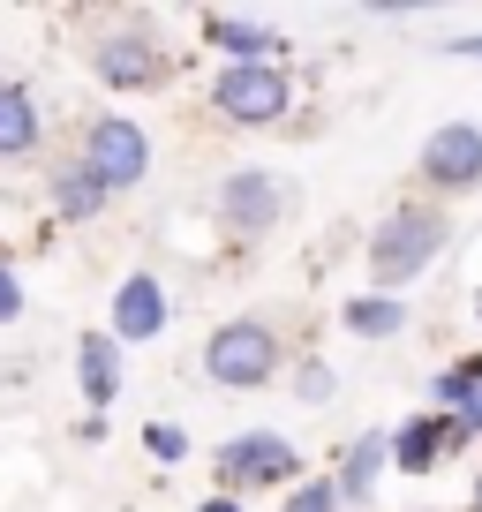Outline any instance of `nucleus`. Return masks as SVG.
Here are the masks:
<instances>
[{
	"label": "nucleus",
	"instance_id": "nucleus-18",
	"mask_svg": "<svg viewBox=\"0 0 482 512\" xmlns=\"http://www.w3.org/2000/svg\"><path fill=\"white\" fill-rule=\"evenodd\" d=\"M279 512H339V482H332V475H309V482H294Z\"/></svg>",
	"mask_w": 482,
	"mask_h": 512
},
{
	"label": "nucleus",
	"instance_id": "nucleus-25",
	"mask_svg": "<svg viewBox=\"0 0 482 512\" xmlns=\"http://www.w3.org/2000/svg\"><path fill=\"white\" fill-rule=\"evenodd\" d=\"M475 309H482V302H475Z\"/></svg>",
	"mask_w": 482,
	"mask_h": 512
},
{
	"label": "nucleus",
	"instance_id": "nucleus-7",
	"mask_svg": "<svg viewBox=\"0 0 482 512\" xmlns=\"http://www.w3.org/2000/svg\"><path fill=\"white\" fill-rule=\"evenodd\" d=\"M91 76L106 83V91H151V83L166 76V46L151 31H113L91 46Z\"/></svg>",
	"mask_w": 482,
	"mask_h": 512
},
{
	"label": "nucleus",
	"instance_id": "nucleus-17",
	"mask_svg": "<svg viewBox=\"0 0 482 512\" xmlns=\"http://www.w3.org/2000/svg\"><path fill=\"white\" fill-rule=\"evenodd\" d=\"M385 445H392V467H400V475H430L437 467V415H407L400 430H385Z\"/></svg>",
	"mask_w": 482,
	"mask_h": 512
},
{
	"label": "nucleus",
	"instance_id": "nucleus-20",
	"mask_svg": "<svg viewBox=\"0 0 482 512\" xmlns=\"http://www.w3.org/2000/svg\"><path fill=\"white\" fill-rule=\"evenodd\" d=\"M23 317V279H16V264L0 256V324H16Z\"/></svg>",
	"mask_w": 482,
	"mask_h": 512
},
{
	"label": "nucleus",
	"instance_id": "nucleus-16",
	"mask_svg": "<svg viewBox=\"0 0 482 512\" xmlns=\"http://www.w3.org/2000/svg\"><path fill=\"white\" fill-rule=\"evenodd\" d=\"M339 324H347L354 339H400L407 332V302L400 294H354V302L339 309Z\"/></svg>",
	"mask_w": 482,
	"mask_h": 512
},
{
	"label": "nucleus",
	"instance_id": "nucleus-4",
	"mask_svg": "<svg viewBox=\"0 0 482 512\" xmlns=\"http://www.w3.org/2000/svg\"><path fill=\"white\" fill-rule=\"evenodd\" d=\"M211 467H219L226 497H234V490H272V482H287V490H294L302 452H294L287 437H272V430H241V437H226V445L211 452Z\"/></svg>",
	"mask_w": 482,
	"mask_h": 512
},
{
	"label": "nucleus",
	"instance_id": "nucleus-13",
	"mask_svg": "<svg viewBox=\"0 0 482 512\" xmlns=\"http://www.w3.org/2000/svg\"><path fill=\"white\" fill-rule=\"evenodd\" d=\"M38 98L31 83H0V159H31L38 151Z\"/></svg>",
	"mask_w": 482,
	"mask_h": 512
},
{
	"label": "nucleus",
	"instance_id": "nucleus-10",
	"mask_svg": "<svg viewBox=\"0 0 482 512\" xmlns=\"http://www.w3.org/2000/svg\"><path fill=\"white\" fill-rule=\"evenodd\" d=\"M204 46L226 53V68H279V31H264V23L249 16H204Z\"/></svg>",
	"mask_w": 482,
	"mask_h": 512
},
{
	"label": "nucleus",
	"instance_id": "nucleus-5",
	"mask_svg": "<svg viewBox=\"0 0 482 512\" xmlns=\"http://www.w3.org/2000/svg\"><path fill=\"white\" fill-rule=\"evenodd\" d=\"M211 106L234 128H272V121H287L294 91H287L279 68H219V76H211Z\"/></svg>",
	"mask_w": 482,
	"mask_h": 512
},
{
	"label": "nucleus",
	"instance_id": "nucleus-15",
	"mask_svg": "<svg viewBox=\"0 0 482 512\" xmlns=\"http://www.w3.org/2000/svg\"><path fill=\"white\" fill-rule=\"evenodd\" d=\"M46 189H53V204H61V219H98V211L113 204V196L91 181V166H83V159H61L46 174Z\"/></svg>",
	"mask_w": 482,
	"mask_h": 512
},
{
	"label": "nucleus",
	"instance_id": "nucleus-2",
	"mask_svg": "<svg viewBox=\"0 0 482 512\" xmlns=\"http://www.w3.org/2000/svg\"><path fill=\"white\" fill-rule=\"evenodd\" d=\"M279 332L264 317H226L219 332L204 339V377L211 384H226V392H257V384H272L279 377Z\"/></svg>",
	"mask_w": 482,
	"mask_h": 512
},
{
	"label": "nucleus",
	"instance_id": "nucleus-3",
	"mask_svg": "<svg viewBox=\"0 0 482 512\" xmlns=\"http://www.w3.org/2000/svg\"><path fill=\"white\" fill-rule=\"evenodd\" d=\"M76 159L91 166V181L106 196H121V189H136V181L151 174V136H144V121H129V113H98V121L83 128Z\"/></svg>",
	"mask_w": 482,
	"mask_h": 512
},
{
	"label": "nucleus",
	"instance_id": "nucleus-23",
	"mask_svg": "<svg viewBox=\"0 0 482 512\" xmlns=\"http://www.w3.org/2000/svg\"><path fill=\"white\" fill-rule=\"evenodd\" d=\"M196 512H241V497H226V490H219V497H204Z\"/></svg>",
	"mask_w": 482,
	"mask_h": 512
},
{
	"label": "nucleus",
	"instance_id": "nucleus-19",
	"mask_svg": "<svg viewBox=\"0 0 482 512\" xmlns=\"http://www.w3.org/2000/svg\"><path fill=\"white\" fill-rule=\"evenodd\" d=\"M144 452H151V460H166V467L189 460V430H181V422H144Z\"/></svg>",
	"mask_w": 482,
	"mask_h": 512
},
{
	"label": "nucleus",
	"instance_id": "nucleus-8",
	"mask_svg": "<svg viewBox=\"0 0 482 512\" xmlns=\"http://www.w3.org/2000/svg\"><path fill=\"white\" fill-rule=\"evenodd\" d=\"M166 317H174V294H166L159 272H129V279H121V294H113V339H121V347L159 339Z\"/></svg>",
	"mask_w": 482,
	"mask_h": 512
},
{
	"label": "nucleus",
	"instance_id": "nucleus-24",
	"mask_svg": "<svg viewBox=\"0 0 482 512\" xmlns=\"http://www.w3.org/2000/svg\"><path fill=\"white\" fill-rule=\"evenodd\" d=\"M475 512H482V475H475Z\"/></svg>",
	"mask_w": 482,
	"mask_h": 512
},
{
	"label": "nucleus",
	"instance_id": "nucleus-9",
	"mask_svg": "<svg viewBox=\"0 0 482 512\" xmlns=\"http://www.w3.org/2000/svg\"><path fill=\"white\" fill-rule=\"evenodd\" d=\"M219 219L234 226V234H272V219H279L272 166H234V174L219 181Z\"/></svg>",
	"mask_w": 482,
	"mask_h": 512
},
{
	"label": "nucleus",
	"instance_id": "nucleus-1",
	"mask_svg": "<svg viewBox=\"0 0 482 512\" xmlns=\"http://www.w3.org/2000/svg\"><path fill=\"white\" fill-rule=\"evenodd\" d=\"M445 234H452V226L437 219L430 204H400V211H392V219L370 234V279H377V294H400L415 272H430L437 249H445Z\"/></svg>",
	"mask_w": 482,
	"mask_h": 512
},
{
	"label": "nucleus",
	"instance_id": "nucleus-21",
	"mask_svg": "<svg viewBox=\"0 0 482 512\" xmlns=\"http://www.w3.org/2000/svg\"><path fill=\"white\" fill-rule=\"evenodd\" d=\"M332 392V369H302V400H324Z\"/></svg>",
	"mask_w": 482,
	"mask_h": 512
},
{
	"label": "nucleus",
	"instance_id": "nucleus-12",
	"mask_svg": "<svg viewBox=\"0 0 482 512\" xmlns=\"http://www.w3.org/2000/svg\"><path fill=\"white\" fill-rule=\"evenodd\" d=\"M430 400H437V415L467 422V430L482 437V354H467V362L437 369V384H430Z\"/></svg>",
	"mask_w": 482,
	"mask_h": 512
},
{
	"label": "nucleus",
	"instance_id": "nucleus-22",
	"mask_svg": "<svg viewBox=\"0 0 482 512\" xmlns=\"http://www.w3.org/2000/svg\"><path fill=\"white\" fill-rule=\"evenodd\" d=\"M445 53H460V61H482V38H452Z\"/></svg>",
	"mask_w": 482,
	"mask_h": 512
},
{
	"label": "nucleus",
	"instance_id": "nucleus-6",
	"mask_svg": "<svg viewBox=\"0 0 482 512\" xmlns=\"http://www.w3.org/2000/svg\"><path fill=\"white\" fill-rule=\"evenodd\" d=\"M415 174L430 181V189H452V196L482 189V128H475V121H445V128H430V144H422Z\"/></svg>",
	"mask_w": 482,
	"mask_h": 512
},
{
	"label": "nucleus",
	"instance_id": "nucleus-14",
	"mask_svg": "<svg viewBox=\"0 0 482 512\" xmlns=\"http://www.w3.org/2000/svg\"><path fill=\"white\" fill-rule=\"evenodd\" d=\"M392 467V445H385V430H370V437H354L347 445V467H339V505H362V497L377 490V475Z\"/></svg>",
	"mask_w": 482,
	"mask_h": 512
},
{
	"label": "nucleus",
	"instance_id": "nucleus-11",
	"mask_svg": "<svg viewBox=\"0 0 482 512\" xmlns=\"http://www.w3.org/2000/svg\"><path fill=\"white\" fill-rule=\"evenodd\" d=\"M76 384H83V400H91V415H106V407L121 400V339H113V332H83Z\"/></svg>",
	"mask_w": 482,
	"mask_h": 512
}]
</instances>
